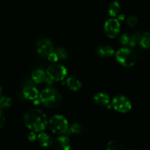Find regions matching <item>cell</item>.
Masks as SVG:
<instances>
[{
    "mask_svg": "<svg viewBox=\"0 0 150 150\" xmlns=\"http://www.w3.org/2000/svg\"><path fill=\"white\" fill-rule=\"evenodd\" d=\"M25 126L31 131L40 133L46 128L49 120L44 111L39 108H32L26 111L24 115Z\"/></svg>",
    "mask_w": 150,
    "mask_h": 150,
    "instance_id": "6da1fadb",
    "label": "cell"
},
{
    "mask_svg": "<svg viewBox=\"0 0 150 150\" xmlns=\"http://www.w3.org/2000/svg\"><path fill=\"white\" fill-rule=\"evenodd\" d=\"M40 101L44 106L53 108L59 106L62 103L61 95L52 87L44 89L39 95Z\"/></svg>",
    "mask_w": 150,
    "mask_h": 150,
    "instance_id": "7a4b0ae2",
    "label": "cell"
},
{
    "mask_svg": "<svg viewBox=\"0 0 150 150\" xmlns=\"http://www.w3.org/2000/svg\"><path fill=\"white\" fill-rule=\"evenodd\" d=\"M48 125L50 130L55 135L67 134L69 130V122L66 117L60 114H55L49 120Z\"/></svg>",
    "mask_w": 150,
    "mask_h": 150,
    "instance_id": "3957f363",
    "label": "cell"
},
{
    "mask_svg": "<svg viewBox=\"0 0 150 150\" xmlns=\"http://www.w3.org/2000/svg\"><path fill=\"white\" fill-rule=\"evenodd\" d=\"M115 57L116 61L125 67H131L134 66L137 60L135 53L128 47H123L118 50Z\"/></svg>",
    "mask_w": 150,
    "mask_h": 150,
    "instance_id": "277c9868",
    "label": "cell"
},
{
    "mask_svg": "<svg viewBox=\"0 0 150 150\" xmlns=\"http://www.w3.org/2000/svg\"><path fill=\"white\" fill-rule=\"evenodd\" d=\"M108 105L109 108H113L119 113H126L132 108V103L129 98L122 95L115 97Z\"/></svg>",
    "mask_w": 150,
    "mask_h": 150,
    "instance_id": "5b68a950",
    "label": "cell"
},
{
    "mask_svg": "<svg viewBox=\"0 0 150 150\" xmlns=\"http://www.w3.org/2000/svg\"><path fill=\"white\" fill-rule=\"evenodd\" d=\"M47 76L52 79L54 81H60L66 77L68 70L63 64L52 63L46 69Z\"/></svg>",
    "mask_w": 150,
    "mask_h": 150,
    "instance_id": "8992f818",
    "label": "cell"
},
{
    "mask_svg": "<svg viewBox=\"0 0 150 150\" xmlns=\"http://www.w3.org/2000/svg\"><path fill=\"white\" fill-rule=\"evenodd\" d=\"M104 31L106 36L109 38H116L121 32V23L118 19L111 18L105 21L104 24Z\"/></svg>",
    "mask_w": 150,
    "mask_h": 150,
    "instance_id": "52a82bcc",
    "label": "cell"
},
{
    "mask_svg": "<svg viewBox=\"0 0 150 150\" xmlns=\"http://www.w3.org/2000/svg\"><path fill=\"white\" fill-rule=\"evenodd\" d=\"M142 35L138 32H125L121 36L120 42L121 45L128 48L135 47L138 44H140Z\"/></svg>",
    "mask_w": 150,
    "mask_h": 150,
    "instance_id": "ba28073f",
    "label": "cell"
},
{
    "mask_svg": "<svg viewBox=\"0 0 150 150\" xmlns=\"http://www.w3.org/2000/svg\"><path fill=\"white\" fill-rule=\"evenodd\" d=\"M36 50L38 54L41 57H48V56L54 51L52 42L49 39L41 38L37 42Z\"/></svg>",
    "mask_w": 150,
    "mask_h": 150,
    "instance_id": "9c48e42d",
    "label": "cell"
},
{
    "mask_svg": "<svg viewBox=\"0 0 150 150\" xmlns=\"http://www.w3.org/2000/svg\"><path fill=\"white\" fill-rule=\"evenodd\" d=\"M53 144L54 150H70L71 149L70 139L65 135H60Z\"/></svg>",
    "mask_w": 150,
    "mask_h": 150,
    "instance_id": "30bf717a",
    "label": "cell"
},
{
    "mask_svg": "<svg viewBox=\"0 0 150 150\" xmlns=\"http://www.w3.org/2000/svg\"><path fill=\"white\" fill-rule=\"evenodd\" d=\"M22 94L26 99L29 100H35L39 97V92L38 89L31 85L24 86L22 90Z\"/></svg>",
    "mask_w": 150,
    "mask_h": 150,
    "instance_id": "8fae6325",
    "label": "cell"
},
{
    "mask_svg": "<svg viewBox=\"0 0 150 150\" xmlns=\"http://www.w3.org/2000/svg\"><path fill=\"white\" fill-rule=\"evenodd\" d=\"M96 53L99 57L101 58H109L115 54V51L113 47L107 45H102L97 47Z\"/></svg>",
    "mask_w": 150,
    "mask_h": 150,
    "instance_id": "7c38bea8",
    "label": "cell"
},
{
    "mask_svg": "<svg viewBox=\"0 0 150 150\" xmlns=\"http://www.w3.org/2000/svg\"><path fill=\"white\" fill-rule=\"evenodd\" d=\"M37 141L40 146L44 148H49L53 144L52 138L44 132H40L39 134L37 135Z\"/></svg>",
    "mask_w": 150,
    "mask_h": 150,
    "instance_id": "4fadbf2b",
    "label": "cell"
},
{
    "mask_svg": "<svg viewBox=\"0 0 150 150\" xmlns=\"http://www.w3.org/2000/svg\"><path fill=\"white\" fill-rule=\"evenodd\" d=\"M93 99L94 103L100 106H107L110 102V96L105 92H98L95 94Z\"/></svg>",
    "mask_w": 150,
    "mask_h": 150,
    "instance_id": "5bb4252c",
    "label": "cell"
},
{
    "mask_svg": "<svg viewBox=\"0 0 150 150\" xmlns=\"http://www.w3.org/2000/svg\"><path fill=\"white\" fill-rule=\"evenodd\" d=\"M31 77H32L34 83H37V84H40V83H42L46 81L47 74L42 69H35L32 72Z\"/></svg>",
    "mask_w": 150,
    "mask_h": 150,
    "instance_id": "9a60e30c",
    "label": "cell"
},
{
    "mask_svg": "<svg viewBox=\"0 0 150 150\" xmlns=\"http://www.w3.org/2000/svg\"><path fill=\"white\" fill-rule=\"evenodd\" d=\"M66 83L68 87L74 92L79 91L82 87V83H81L80 81L74 76H69V78H67Z\"/></svg>",
    "mask_w": 150,
    "mask_h": 150,
    "instance_id": "2e32d148",
    "label": "cell"
},
{
    "mask_svg": "<svg viewBox=\"0 0 150 150\" xmlns=\"http://www.w3.org/2000/svg\"><path fill=\"white\" fill-rule=\"evenodd\" d=\"M121 10V5L119 1H113L109 4L108 6V14L112 18H115L119 16V13Z\"/></svg>",
    "mask_w": 150,
    "mask_h": 150,
    "instance_id": "e0dca14e",
    "label": "cell"
},
{
    "mask_svg": "<svg viewBox=\"0 0 150 150\" xmlns=\"http://www.w3.org/2000/svg\"><path fill=\"white\" fill-rule=\"evenodd\" d=\"M106 150H125V147L119 141L111 140L107 143Z\"/></svg>",
    "mask_w": 150,
    "mask_h": 150,
    "instance_id": "ac0fdd59",
    "label": "cell"
},
{
    "mask_svg": "<svg viewBox=\"0 0 150 150\" xmlns=\"http://www.w3.org/2000/svg\"><path fill=\"white\" fill-rule=\"evenodd\" d=\"M140 45L145 49H150V32H145L141 36Z\"/></svg>",
    "mask_w": 150,
    "mask_h": 150,
    "instance_id": "d6986e66",
    "label": "cell"
},
{
    "mask_svg": "<svg viewBox=\"0 0 150 150\" xmlns=\"http://www.w3.org/2000/svg\"><path fill=\"white\" fill-rule=\"evenodd\" d=\"M13 100L7 96H1L0 98V109H4L10 107L13 104Z\"/></svg>",
    "mask_w": 150,
    "mask_h": 150,
    "instance_id": "ffe728a7",
    "label": "cell"
},
{
    "mask_svg": "<svg viewBox=\"0 0 150 150\" xmlns=\"http://www.w3.org/2000/svg\"><path fill=\"white\" fill-rule=\"evenodd\" d=\"M81 126L79 123L77 122H74L70 127H69V130H68L67 134L70 133H73V134H79L81 133Z\"/></svg>",
    "mask_w": 150,
    "mask_h": 150,
    "instance_id": "44dd1931",
    "label": "cell"
},
{
    "mask_svg": "<svg viewBox=\"0 0 150 150\" xmlns=\"http://www.w3.org/2000/svg\"><path fill=\"white\" fill-rule=\"evenodd\" d=\"M138 22V18L136 17L135 16H129V17L127 18L126 19V25L129 27H134L137 25Z\"/></svg>",
    "mask_w": 150,
    "mask_h": 150,
    "instance_id": "7402d4cb",
    "label": "cell"
},
{
    "mask_svg": "<svg viewBox=\"0 0 150 150\" xmlns=\"http://www.w3.org/2000/svg\"><path fill=\"white\" fill-rule=\"evenodd\" d=\"M56 54L58 56L59 59H65L67 58L68 57L67 51H66V50L63 48H57V51H56Z\"/></svg>",
    "mask_w": 150,
    "mask_h": 150,
    "instance_id": "603a6c76",
    "label": "cell"
},
{
    "mask_svg": "<svg viewBox=\"0 0 150 150\" xmlns=\"http://www.w3.org/2000/svg\"><path fill=\"white\" fill-rule=\"evenodd\" d=\"M48 59L49 60L51 63H55L57 62V60L59 59V57L58 56H57V54H56V52H54V51H53L52 53H51V54L48 56Z\"/></svg>",
    "mask_w": 150,
    "mask_h": 150,
    "instance_id": "cb8c5ba5",
    "label": "cell"
},
{
    "mask_svg": "<svg viewBox=\"0 0 150 150\" xmlns=\"http://www.w3.org/2000/svg\"><path fill=\"white\" fill-rule=\"evenodd\" d=\"M5 116H4V112L2 111V110L0 109V128L4 126V123H5Z\"/></svg>",
    "mask_w": 150,
    "mask_h": 150,
    "instance_id": "d4e9b609",
    "label": "cell"
},
{
    "mask_svg": "<svg viewBox=\"0 0 150 150\" xmlns=\"http://www.w3.org/2000/svg\"><path fill=\"white\" fill-rule=\"evenodd\" d=\"M28 140L30 142H34L37 140V135L35 134V132L32 131L28 136Z\"/></svg>",
    "mask_w": 150,
    "mask_h": 150,
    "instance_id": "484cf974",
    "label": "cell"
},
{
    "mask_svg": "<svg viewBox=\"0 0 150 150\" xmlns=\"http://www.w3.org/2000/svg\"><path fill=\"white\" fill-rule=\"evenodd\" d=\"M2 96V88H1V85H0V98Z\"/></svg>",
    "mask_w": 150,
    "mask_h": 150,
    "instance_id": "4316f807",
    "label": "cell"
},
{
    "mask_svg": "<svg viewBox=\"0 0 150 150\" xmlns=\"http://www.w3.org/2000/svg\"><path fill=\"white\" fill-rule=\"evenodd\" d=\"M131 150H140V149H131Z\"/></svg>",
    "mask_w": 150,
    "mask_h": 150,
    "instance_id": "83f0119b",
    "label": "cell"
}]
</instances>
